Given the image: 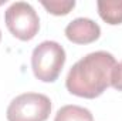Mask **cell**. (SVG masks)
Instances as JSON below:
<instances>
[{"instance_id": "obj_1", "label": "cell", "mask_w": 122, "mask_h": 121, "mask_svg": "<svg viewBox=\"0 0 122 121\" xmlns=\"http://www.w3.org/2000/svg\"><path fill=\"white\" fill-rule=\"evenodd\" d=\"M115 57L108 51L90 53L70 70L65 87L71 94L82 98H97L111 86Z\"/></svg>"}, {"instance_id": "obj_2", "label": "cell", "mask_w": 122, "mask_h": 121, "mask_svg": "<svg viewBox=\"0 0 122 121\" xmlns=\"http://www.w3.org/2000/svg\"><path fill=\"white\" fill-rule=\"evenodd\" d=\"M65 50L57 41L40 43L31 54V68L36 78L43 83H54L65 64Z\"/></svg>"}, {"instance_id": "obj_3", "label": "cell", "mask_w": 122, "mask_h": 121, "mask_svg": "<svg viewBox=\"0 0 122 121\" xmlns=\"http://www.w3.org/2000/svg\"><path fill=\"white\" fill-rule=\"evenodd\" d=\"M51 100L40 93H24L11 100L6 117L9 121H46L51 113Z\"/></svg>"}, {"instance_id": "obj_4", "label": "cell", "mask_w": 122, "mask_h": 121, "mask_svg": "<svg viewBox=\"0 0 122 121\" xmlns=\"http://www.w3.org/2000/svg\"><path fill=\"white\" fill-rule=\"evenodd\" d=\"M4 22L9 31L19 40L29 41L40 30V17L33 6L26 1H16L4 11Z\"/></svg>"}, {"instance_id": "obj_5", "label": "cell", "mask_w": 122, "mask_h": 121, "mask_svg": "<svg viewBox=\"0 0 122 121\" xmlns=\"http://www.w3.org/2000/svg\"><path fill=\"white\" fill-rule=\"evenodd\" d=\"M65 36L75 44H90L101 36V27L91 19L78 17L68 23L65 27Z\"/></svg>"}, {"instance_id": "obj_6", "label": "cell", "mask_w": 122, "mask_h": 121, "mask_svg": "<svg viewBox=\"0 0 122 121\" xmlns=\"http://www.w3.org/2000/svg\"><path fill=\"white\" fill-rule=\"evenodd\" d=\"M97 6L98 13L105 23L111 26L122 23V0H99Z\"/></svg>"}, {"instance_id": "obj_7", "label": "cell", "mask_w": 122, "mask_h": 121, "mask_svg": "<svg viewBox=\"0 0 122 121\" xmlns=\"http://www.w3.org/2000/svg\"><path fill=\"white\" fill-rule=\"evenodd\" d=\"M54 121H92V114L80 105H64L57 111Z\"/></svg>"}, {"instance_id": "obj_8", "label": "cell", "mask_w": 122, "mask_h": 121, "mask_svg": "<svg viewBox=\"0 0 122 121\" xmlns=\"http://www.w3.org/2000/svg\"><path fill=\"white\" fill-rule=\"evenodd\" d=\"M41 4L48 13H51L54 16H65L75 7L74 0H61V1L60 0H50V1L44 0V1H41Z\"/></svg>"}, {"instance_id": "obj_9", "label": "cell", "mask_w": 122, "mask_h": 121, "mask_svg": "<svg viewBox=\"0 0 122 121\" xmlns=\"http://www.w3.org/2000/svg\"><path fill=\"white\" fill-rule=\"evenodd\" d=\"M111 86L118 91H122V61L117 63L111 76Z\"/></svg>"}, {"instance_id": "obj_10", "label": "cell", "mask_w": 122, "mask_h": 121, "mask_svg": "<svg viewBox=\"0 0 122 121\" xmlns=\"http://www.w3.org/2000/svg\"><path fill=\"white\" fill-rule=\"evenodd\" d=\"M0 40H1V31H0Z\"/></svg>"}]
</instances>
